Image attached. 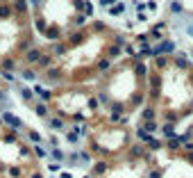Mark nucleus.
<instances>
[{"instance_id":"f257e3e1","label":"nucleus","mask_w":193,"mask_h":178,"mask_svg":"<svg viewBox=\"0 0 193 178\" xmlns=\"http://www.w3.org/2000/svg\"><path fill=\"white\" fill-rule=\"evenodd\" d=\"M98 2L107 9L109 16L116 11H125V14L130 11L134 16V25L148 21L150 14L157 9V0H98Z\"/></svg>"}]
</instances>
